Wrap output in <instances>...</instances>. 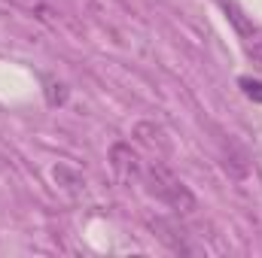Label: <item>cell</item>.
<instances>
[{
    "label": "cell",
    "instance_id": "cell-3",
    "mask_svg": "<svg viewBox=\"0 0 262 258\" xmlns=\"http://www.w3.org/2000/svg\"><path fill=\"white\" fill-rule=\"evenodd\" d=\"M43 85H46V88H43V91H46V104H49V107H64L67 94H70L64 82H58V79H52V76H43Z\"/></svg>",
    "mask_w": 262,
    "mask_h": 258
},
{
    "label": "cell",
    "instance_id": "cell-4",
    "mask_svg": "<svg viewBox=\"0 0 262 258\" xmlns=\"http://www.w3.org/2000/svg\"><path fill=\"white\" fill-rule=\"evenodd\" d=\"M238 85H241V91L250 97V100H256V104H262V82L259 79H250V76H241L238 79Z\"/></svg>",
    "mask_w": 262,
    "mask_h": 258
},
{
    "label": "cell",
    "instance_id": "cell-2",
    "mask_svg": "<svg viewBox=\"0 0 262 258\" xmlns=\"http://www.w3.org/2000/svg\"><path fill=\"white\" fill-rule=\"evenodd\" d=\"M110 164H113V173L119 176L122 186H131V183L143 179V164H140V158L131 152V146H125V143H116L110 149Z\"/></svg>",
    "mask_w": 262,
    "mask_h": 258
},
{
    "label": "cell",
    "instance_id": "cell-1",
    "mask_svg": "<svg viewBox=\"0 0 262 258\" xmlns=\"http://www.w3.org/2000/svg\"><path fill=\"white\" fill-rule=\"evenodd\" d=\"M143 186H146V192L152 194L156 200H162L165 207H171L177 216H189V213L198 210L195 194L189 192L165 164H159V161L143 170Z\"/></svg>",
    "mask_w": 262,
    "mask_h": 258
}]
</instances>
